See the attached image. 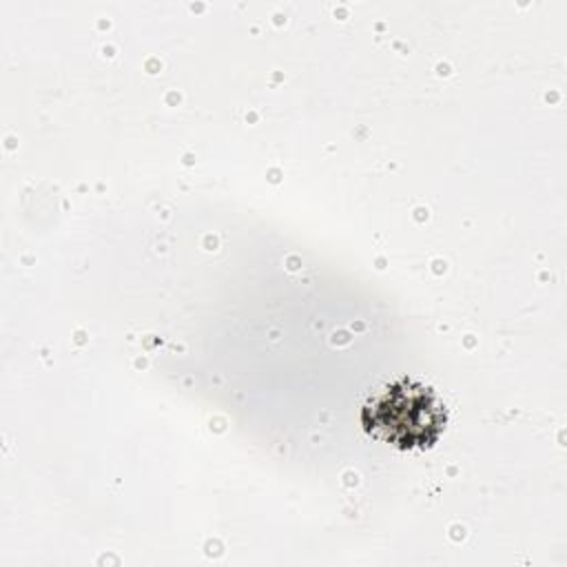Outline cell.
<instances>
[{
	"label": "cell",
	"instance_id": "cell-1",
	"mask_svg": "<svg viewBox=\"0 0 567 567\" xmlns=\"http://www.w3.org/2000/svg\"><path fill=\"white\" fill-rule=\"evenodd\" d=\"M447 423L439 394L414 379H399L372 394L361 408V427L396 450L432 447Z\"/></svg>",
	"mask_w": 567,
	"mask_h": 567
}]
</instances>
